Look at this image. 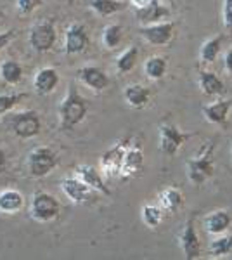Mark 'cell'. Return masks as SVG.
Instances as JSON below:
<instances>
[{
  "mask_svg": "<svg viewBox=\"0 0 232 260\" xmlns=\"http://www.w3.org/2000/svg\"><path fill=\"white\" fill-rule=\"evenodd\" d=\"M88 113V103L80 95L77 87L73 83L68 85L66 98L62 99L61 106H59V123L62 130H71L77 125L85 120Z\"/></svg>",
  "mask_w": 232,
  "mask_h": 260,
  "instance_id": "6da1fadb",
  "label": "cell"
},
{
  "mask_svg": "<svg viewBox=\"0 0 232 260\" xmlns=\"http://www.w3.org/2000/svg\"><path fill=\"white\" fill-rule=\"evenodd\" d=\"M213 151L215 146L212 142H206L200 148L192 158L185 161L187 169V177L194 186H203L208 179L213 177L215 174V161H213Z\"/></svg>",
  "mask_w": 232,
  "mask_h": 260,
  "instance_id": "7a4b0ae2",
  "label": "cell"
},
{
  "mask_svg": "<svg viewBox=\"0 0 232 260\" xmlns=\"http://www.w3.org/2000/svg\"><path fill=\"white\" fill-rule=\"evenodd\" d=\"M61 213V205L56 196L49 192L39 191L33 194L31 203H29V215L31 219L39 222H50Z\"/></svg>",
  "mask_w": 232,
  "mask_h": 260,
  "instance_id": "3957f363",
  "label": "cell"
},
{
  "mask_svg": "<svg viewBox=\"0 0 232 260\" xmlns=\"http://www.w3.org/2000/svg\"><path fill=\"white\" fill-rule=\"evenodd\" d=\"M57 161L59 160L56 151L47 148V146H40V148H35L28 154L26 167L33 177H45L56 169Z\"/></svg>",
  "mask_w": 232,
  "mask_h": 260,
  "instance_id": "277c9868",
  "label": "cell"
},
{
  "mask_svg": "<svg viewBox=\"0 0 232 260\" xmlns=\"http://www.w3.org/2000/svg\"><path fill=\"white\" fill-rule=\"evenodd\" d=\"M28 40H29V45H31L37 52H49V50L56 45V40H57L54 21L45 19V21L35 23L31 26V30H29Z\"/></svg>",
  "mask_w": 232,
  "mask_h": 260,
  "instance_id": "5b68a950",
  "label": "cell"
},
{
  "mask_svg": "<svg viewBox=\"0 0 232 260\" xmlns=\"http://www.w3.org/2000/svg\"><path fill=\"white\" fill-rule=\"evenodd\" d=\"M192 134H185L179 127L170 123H164L159 127V149L167 156H175L179 149L184 146L185 141H189Z\"/></svg>",
  "mask_w": 232,
  "mask_h": 260,
  "instance_id": "8992f818",
  "label": "cell"
},
{
  "mask_svg": "<svg viewBox=\"0 0 232 260\" xmlns=\"http://www.w3.org/2000/svg\"><path fill=\"white\" fill-rule=\"evenodd\" d=\"M11 128L19 139H33V137L39 136L42 130L40 116L35 111H29V110L19 111L11 120Z\"/></svg>",
  "mask_w": 232,
  "mask_h": 260,
  "instance_id": "52a82bcc",
  "label": "cell"
},
{
  "mask_svg": "<svg viewBox=\"0 0 232 260\" xmlns=\"http://www.w3.org/2000/svg\"><path fill=\"white\" fill-rule=\"evenodd\" d=\"M61 189L68 198L73 201L75 205H87L92 203L95 200L94 189L90 186H87L82 179L75 177H64L61 180Z\"/></svg>",
  "mask_w": 232,
  "mask_h": 260,
  "instance_id": "ba28073f",
  "label": "cell"
},
{
  "mask_svg": "<svg viewBox=\"0 0 232 260\" xmlns=\"http://www.w3.org/2000/svg\"><path fill=\"white\" fill-rule=\"evenodd\" d=\"M142 39L153 45H167L170 44L175 35V24L172 21H159V23L144 24L139 30Z\"/></svg>",
  "mask_w": 232,
  "mask_h": 260,
  "instance_id": "9c48e42d",
  "label": "cell"
},
{
  "mask_svg": "<svg viewBox=\"0 0 232 260\" xmlns=\"http://www.w3.org/2000/svg\"><path fill=\"white\" fill-rule=\"evenodd\" d=\"M128 141H120L118 144L113 146L111 149H108L106 153L101 158V167H103L104 175L108 177H120L121 165H123V158L125 153L128 149Z\"/></svg>",
  "mask_w": 232,
  "mask_h": 260,
  "instance_id": "30bf717a",
  "label": "cell"
},
{
  "mask_svg": "<svg viewBox=\"0 0 232 260\" xmlns=\"http://www.w3.org/2000/svg\"><path fill=\"white\" fill-rule=\"evenodd\" d=\"M88 44H90V37H88L87 28L82 23H71L64 31V52L68 56L83 52Z\"/></svg>",
  "mask_w": 232,
  "mask_h": 260,
  "instance_id": "8fae6325",
  "label": "cell"
},
{
  "mask_svg": "<svg viewBox=\"0 0 232 260\" xmlns=\"http://www.w3.org/2000/svg\"><path fill=\"white\" fill-rule=\"evenodd\" d=\"M180 241V248H182L184 257L187 260H196L201 257V241L200 236L196 233V228H194V222L187 220L179 236Z\"/></svg>",
  "mask_w": 232,
  "mask_h": 260,
  "instance_id": "7c38bea8",
  "label": "cell"
},
{
  "mask_svg": "<svg viewBox=\"0 0 232 260\" xmlns=\"http://www.w3.org/2000/svg\"><path fill=\"white\" fill-rule=\"evenodd\" d=\"M78 80L83 83V85L90 87L94 90H104L109 85V78L106 75V71L101 70L99 66H82L77 71Z\"/></svg>",
  "mask_w": 232,
  "mask_h": 260,
  "instance_id": "4fadbf2b",
  "label": "cell"
},
{
  "mask_svg": "<svg viewBox=\"0 0 232 260\" xmlns=\"http://www.w3.org/2000/svg\"><path fill=\"white\" fill-rule=\"evenodd\" d=\"M75 175H77L78 179H82L83 182H85L87 186H90L94 191L101 192V194H104V196L111 194V189H109V187L106 186V182H104L103 174H101L95 167L78 165L77 169H75Z\"/></svg>",
  "mask_w": 232,
  "mask_h": 260,
  "instance_id": "5bb4252c",
  "label": "cell"
},
{
  "mask_svg": "<svg viewBox=\"0 0 232 260\" xmlns=\"http://www.w3.org/2000/svg\"><path fill=\"white\" fill-rule=\"evenodd\" d=\"M57 85H59V73L57 70L50 68V66L40 68L37 71L35 78H33V87H35V92L39 95L52 94Z\"/></svg>",
  "mask_w": 232,
  "mask_h": 260,
  "instance_id": "9a60e30c",
  "label": "cell"
},
{
  "mask_svg": "<svg viewBox=\"0 0 232 260\" xmlns=\"http://www.w3.org/2000/svg\"><path fill=\"white\" fill-rule=\"evenodd\" d=\"M144 167V154L139 146H128L123 158V165H121L120 177L121 179H130L134 175H137Z\"/></svg>",
  "mask_w": 232,
  "mask_h": 260,
  "instance_id": "2e32d148",
  "label": "cell"
},
{
  "mask_svg": "<svg viewBox=\"0 0 232 260\" xmlns=\"http://www.w3.org/2000/svg\"><path fill=\"white\" fill-rule=\"evenodd\" d=\"M136 16L142 24H153V23H159V21L164 18H168L170 11H168V7H164L159 0H153L149 6L136 9Z\"/></svg>",
  "mask_w": 232,
  "mask_h": 260,
  "instance_id": "e0dca14e",
  "label": "cell"
},
{
  "mask_svg": "<svg viewBox=\"0 0 232 260\" xmlns=\"http://www.w3.org/2000/svg\"><path fill=\"white\" fill-rule=\"evenodd\" d=\"M23 208H24L23 192L16 189L0 191V213H4V215H16Z\"/></svg>",
  "mask_w": 232,
  "mask_h": 260,
  "instance_id": "ac0fdd59",
  "label": "cell"
},
{
  "mask_svg": "<svg viewBox=\"0 0 232 260\" xmlns=\"http://www.w3.org/2000/svg\"><path fill=\"white\" fill-rule=\"evenodd\" d=\"M230 108H232L230 99H220V101H215L212 104L203 106V115L206 116V120H208L210 123L223 125L227 121V118H229Z\"/></svg>",
  "mask_w": 232,
  "mask_h": 260,
  "instance_id": "d6986e66",
  "label": "cell"
},
{
  "mask_svg": "<svg viewBox=\"0 0 232 260\" xmlns=\"http://www.w3.org/2000/svg\"><path fill=\"white\" fill-rule=\"evenodd\" d=\"M123 98L126 101L130 108H136V110H142L144 106H147L151 99V90L147 87L141 85V83H134V85L125 87L123 90Z\"/></svg>",
  "mask_w": 232,
  "mask_h": 260,
  "instance_id": "ffe728a7",
  "label": "cell"
},
{
  "mask_svg": "<svg viewBox=\"0 0 232 260\" xmlns=\"http://www.w3.org/2000/svg\"><path fill=\"white\" fill-rule=\"evenodd\" d=\"M232 224V219H230V213L227 210H217V212H212L208 217L205 219V225H206V231L210 234H223L227 229L230 228Z\"/></svg>",
  "mask_w": 232,
  "mask_h": 260,
  "instance_id": "44dd1931",
  "label": "cell"
},
{
  "mask_svg": "<svg viewBox=\"0 0 232 260\" xmlns=\"http://www.w3.org/2000/svg\"><path fill=\"white\" fill-rule=\"evenodd\" d=\"M158 201H159V207L163 208L164 213H175L180 207H182L184 196L177 187H164L163 191H159Z\"/></svg>",
  "mask_w": 232,
  "mask_h": 260,
  "instance_id": "7402d4cb",
  "label": "cell"
},
{
  "mask_svg": "<svg viewBox=\"0 0 232 260\" xmlns=\"http://www.w3.org/2000/svg\"><path fill=\"white\" fill-rule=\"evenodd\" d=\"M200 87L206 95H210V98H215V95L218 98V95L225 94V85H223L222 78L217 77V75L212 73V71H201Z\"/></svg>",
  "mask_w": 232,
  "mask_h": 260,
  "instance_id": "603a6c76",
  "label": "cell"
},
{
  "mask_svg": "<svg viewBox=\"0 0 232 260\" xmlns=\"http://www.w3.org/2000/svg\"><path fill=\"white\" fill-rule=\"evenodd\" d=\"M0 78L7 83V85H18L23 80V66L18 61L7 59L0 64Z\"/></svg>",
  "mask_w": 232,
  "mask_h": 260,
  "instance_id": "cb8c5ba5",
  "label": "cell"
},
{
  "mask_svg": "<svg viewBox=\"0 0 232 260\" xmlns=\"http://www.w3.org/2000/svg\"><path fill=\"white\" fill-rule=\"evenodd\" d=\"M167 59L161 56H151L149 59L144 62V71L151 80H161L167 75Z\"/></svg>",
  "mask_w": 232,
  "mask_h": 260,
  "instance_id": "d4e9b609",
  "label": "cell"
},
{
  "mask_svg": "<svg viewBox=\"0 0 232 260\" xmlns=\"http://www.w3.org/2000/svg\"><path fill=\"white\" fill-rule=\"evenodd\" d=\"M230 251H232V234H225V236L218 234V238H215L208 245V253H210V257H213V258L225 257Z\"/></svg>",
  "mask_w": 232,
  "mask_h": 260,
  "instance_id": "484cf974",
  "label": "cell"
},
{
  "mask_svg": "<svg viewBox=\"0 0 232 260\" xmlns=\"http://www.w3.org/2000/svg\"><path fill=\"white\" fill-rule=\"evenodd\" d=\"M90 7L99 16H111V14H116V12L123 11L126 7V4L121 2V0H92Z\"/></svg>",
  "mask_w": 232,
  "mask_h": 260,
  "instance_id": "4316f807",
  "label": "cell"
},
{
  "mask_svg": "<svg viewBox=\"0 0 232 260\" xmlns=\"http://www.w3.org/2000/svg\"><path fill=\"white\" fill-rule=\"evenodd\" d=\"M163 208L161 207H156V205H146L142 207L141 210V217H142V222L151 229H156L161 225L163 222Z\"/></svg>",
  "mask_w": 232,
  "mask_h": 260,
  "instance_id": "83f0119b",
  "label": "cell"
},
{
  "mask_svg": "<svg viewBox=\"0 0 232 260\" xmlns=\"http://www.w3.org/2000/svg\"><path fill=\"white\" fill-rule=\"evenodd\" d=\"M139 57V49L137 47H128L126 50L120 54V57L116 59V70L118 73H128L136 68Z\"/></svg>",
  "mask_w": 232,
  "mask_h": 260,
  "instance_id": "f1b7e54d",
  "label": "cell"
},
{
  "mask_svg": "<svg viewBox=\"0 0 232 260\" xmlns=\"http://www.w3.org/2000/svg\"><path fill=\"white\" fill-rule=\"evenodd\" d=\"M222 49V37H213V39L206 40L203 45H201L200 50V57L201 61L205 62H213L218 57Z\"/></svg>",
  "mask_w": 232,
  "mask_h": 260,
  "instance_id": "f546056e",
  "label": "cell"
},
{
  "mask_svg": "<svg viewBox=\"0 0 232 260\" xmlns=\"http://www.w3.org/2000/svg\"><path fill=\"white\" fill-rule=\"evenodd\" d=\"M123 40V28L120 24H108L103 31V44L106 49H116Z\"/></svg>",
  "mask_w": 232,
  "mask_h": 260,
  "instance_id": "4dcf8cb0",
  "label": "cell"
},
{
  "mask_svg": "<svg viewBox=\"0 0 232 260\" xmlns=\"http://www.w3.org/2000/svg\"><path fill=\"white\" fill-rule=\"evenodd\" d=\"M23 99H26V94H4L0 95V116L14 110Z\"/></svg>",
  "mask_w": 232,
  "mask_h": 260,
  "instance_id": "1f68e13d",
  "label": "cell"
},
{
  "mask_svg": "<svg viewBox=\"0 0 232 260\" xmlns=\"http://www.w3.org/2000/svg\"><path fill=\"white\" fill-rule=\"evenodd\" d=\"M42 6V0H18V11L19 14L28 16L31 14L35 9H39Z\"/></svg>",
  "mask_w": 232,
  "mask_h": 260,
  "instance_id": "d6a6232c",
  "label": "cell"
},
{
  "mask_svg": "<svg viewBox=\"0 0 232 260\" xmlns=\"http://www.w3.org/2000/svg\"><path fill=\"white\" fill-rule=\"evenodd\" d=\"M223 24L227 30H232V0H223Z\"/></svg>",
  "mask_w": 232,
  "mask_h": 260,
  "instance_id": "836d02e7",
  "label": "cell"
},
{
  "mask_svg": "<svg viewBox=\"0 0 232 260\" xmlns=\"http://www.w3.org/2000/svg\"><path fill=\"white\" fill-rule=\"evenodd\" d=\"M16 35H18V31H16V30H7V31L0 33V52H2V50L16 39Z\"/></svg>",
  "mask_w": 232,
  "mask_h": 260,
  "instance_id": "e575fe53",
  "label": "cell"
},
{
  "mask_svg": "<svg viewBox=\"0 0 232 260\" xmlns=\"http://www.w3.org/2000/svg\"><path fill=\"white\" fill-rule=\"evenodd\" d=\"M225 70L229 71V75H232V49L227 50L225 54Z\"/></svg>",
  "mask_w": 232,
  "mask_h": 260,
  "instance_id": "d590c367",
  "label": "cell"
},
{
  "mask_svg": "<svg viewBox=\"0 0 232 260\" xmlns=\"http://www.w3.org/2000/svg\"><path fill=\"white\" fill-rule=\"evenodd\" d=\"M151 2H153V0H132V4L136 6V9H141V7L149 6Z\"/></svg>",
  "mask_w": 232,
  "mask_h": 260,
  "instance_id": "8d00e7d4",
  "label": "cell"
},
{
  "mask_svg": "<svg viewBox=\"0 0 232 260\" xmlns=\"http://www.w3.org/2000/svg\"><path fill=\"white\" fill-rule=\"evenodd\" d=\"M4 167H6V151L0 149V172L4 170Z\"/></svg>",
  "mask_w": 232,
  "mask_h": 260,
  "instance_id": "74e56055",
  "label": "cell"
},
{
  "mask_svg": "<svg viewBox=\"0 0 232 260\" xmlns=\"http://www.w3.org/2000/svg\"><path fill=\"white\" fill-rule=\"evenodd\" d=\"M4 19H6V14H4V12H2V11H0V24H2V23H4Z\"/></svg>",
  "mask_w": 232,
  "mask_h": 260,
  "instance_id": "f35d334b",
  "label": "cell"
},
{
  "mask_svg": "<svg viewBox=\"0 0 232 260\" xmlns=\"http://www.w3.org/2000/svg\"><path fill=\"white\" fill-rule=\"evenodd\" d=\"M70 2H73V0H70Z\"/></svg>",
  "mask_w": 232,
  "mask_h": 260,
  "instance_id": "ab89813d",
  "label": "cell"
}]
</instances>
